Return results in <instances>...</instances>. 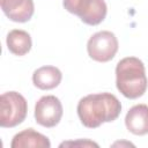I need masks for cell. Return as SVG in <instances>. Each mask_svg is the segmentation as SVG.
<instances>
[{
  "label": "cell",
  "instance_id": "obj_1",
  "mask_svg": "<svg viewBox=\"0 0 148 148\" xmlns=\"http://www.w3.org/2000/svg\"><path fill=\"white\" fill-rule=\"evenodd\" d=\"M76 110L83 126L96 128L103 123L116 120L121 112V104L110 92L90 94L79 101Z\"/></svg>",
  "mask_w": 148,
  "mask_h": 148
},
{
  "label": "cell",
  "instance_id": "obj_2",
  "mask_svg": "<svg viewBox=\"0 0 148 148\" xmlns=\"http://www.w3.org/2000/svg\"><path fill=\"white\" fill-rule=\"evenodd\" d=\"M116 86L126 98L141 97L148 86L143 62L135 57L121 59L116 66Z\"/></svg>",
  "mask_w": 148,
  "mask_h": 148
},
{
  "label": "cell",
  "instance_id": "obj_3",
  "mask_svg": "<svg viewBox=\"0 0 148 148\" xmlns=\"http://www.w3.org/2000/svg\"><path fill=\"white\" fill-rule=\"evenodd\" d=\"M28 104L25 98L16 92H3L0 97V126L15 127L20 125L27 117Z\"/></svg>",
  "mask_w": 148,
  "mask_h": 148
},
{
  "label": "cell",
  "instance_id": "obj_4",
  "mask_svg": "<svg viewBox=\"0 0 148 148\" xmlns=\"http://www.w3.org/2000/svg\"><path fill=\"white\" fill-rule=\"evenodd\" d=\"M62 6L71 14L77 15L88 25H97L104 21L108 7L104 0H64Z\"/></svg>",
  "mask_w": 148,
  "mask_h": 148
},
{
  "label": "cell",
  "instance_id": "obj_5",
  "mask_svg": "<svg viewBox=\"0 0 148 148\" xmlns=\"http://www.w3.org/2000/svg\"><path fill=\"white\" fill-rule=\"evenodd\" d=\"M118 47L119 45L116 35L108 30L94 34L87 43L89 57L98 62H108L112 60L118 51Z\"/></svg>",
  "mask_w": 148,
  "mask_h": 148
},
{
  "label": "cell",
  "instance_id": "obj_6",
  "mask_svg": "<svg viewBox=\"0 0 148 148\" xmlns=\"http://www.w3.org/2000/svg\"><path fill=\"white\" fill-rule=\"evenodd\" d=\"M62 117V105L58 97L46 95L40 97L35 105L36 123L43 127H54Z\"/></svg>",
  "mask_w": 148,
  "mask_h": 148
},
{
  "label": "cell",
  "instance_id": "obj_7",
  "mask_svg": "<svg viewBox=\"0 0 148 148\" xmlns=\"http://www.w3.org/2000/svg\"><path fill=\"white\" fill-rule=\"evenodd\" d=\"M1 9L13 22H28L35 12L32 0H0Z\"/></svg>",
  "mask_w": 148,
  "mask_h": 148
},
{
  "label": "cell",
  "instance_id": "obj_8",
  "mask_svg": "<svg viewBox=\"0 0 148 148\" xmlns=\"http://www.w3.org/2000/svg\"><path fill=\"white\" fill-rule=\"evenodd\" d=\"M125 125L134 135L148 134V105L136 104L132 106L126 113Z\"/></svg>",
  "mask_w": 148,
  "mask_h": 148
},
{
  "label": "cell",
  "instance_id": "obj_9",
  "mask_svg": "<svg viewBox=\"0 0 148 148\" xmlns=\"http://www.w3.org/2000/svg\"><path fill=\"white\" fill-rule=\"evenodd\" d=\"M10 147L12 148H28V147L50 148L51 143L47 136L43 135L39 132H36L34 128H27L14 135Z\"/></svg>",
  "mask_w": 148,
  "mask_h": 148
},
{
  "label": "cell",
  "instance_id": "obj_10",
  "mask_svg": "<svg viewBox=\"0 0 148 148\" xmlns=\"http://www.w3.org/2000/svg\"><path fill=\"white\" fill-rule=\"evenodd\" d=\"M62 74L59 68L54 66H43L36 69L32 74V82L35 87L42 90H51L58 87L61 82Z\"/></svg>",
  "mask_w": 148,
  "mask_h": 148
},
{
  "label": "cell",
  "instance_id": "obj_11",
  "mask_svg": "<svg viewBox=\"0 0 148 148\" xmlns=\"http://www.w3.org/2000/svg\"><path fill=\"white\" fill-rule=\"evenodd\" d=\"M7 47L9 52H12L15 56H24L27 54L32 45L30 35L21 29H13L8 32L6 38Z\"/></svg>",
  "mask_w": 148,
  "mask_h": 148
},
{
  "label": "cell",
  "instance_id": "obj_12",
  "mask_svg": "<svg viewBox=\"0 0 148 148\" xmlns=\"http://www.w3.org/2000/svg\"><path fill=\"white\" fill-rule=\"evenodd\" d=\"M68 145H74V146L81 145V146H95V147H98L97 143L91 142V141H88V140H86V141H77V142H64V143L60 145V147H62V146H68Z\"/></svg>",
  "mask_w": 148,
  "mask_h": 148
}]
</instances>
